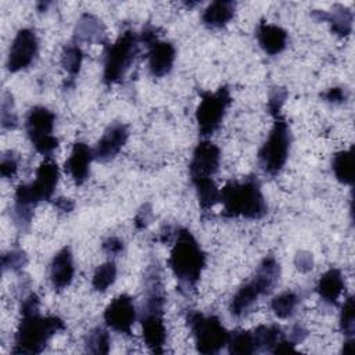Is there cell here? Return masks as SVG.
<instances>
[{"mask_svg": "<svg viewBox=\"0 0 355 355\" xmlns=\"http://www.w3.org/2000/svg\"><path fill=\"white\" fill-rule=\"evenodd\" d=\"M39 304V297L35 293L22 300V318L14 337L12 354H40L50 338L65 329L64 320L58 316H42Z\"/></svg>", "mask_w": 355, "mask_h": 355, "instance_id": "6da1fadb", "label": "cell"}, {"mask_svg": "<svg viewBox=\"0 0 355 355\" xmlns=\"http://www.w3.org/2000/svg\"><path fill=\"white\" fill-rule=\"evenodd\" d=\"M58 165L47 157L36 169L35 180L31 183H21L14 194V219L21 230L29 227L33 208L40 201H49L53 197L58 183Z\"/></svg>", "mask_w": 355, "mask_h": 355, "instance_id": "7a4b0ae2", "label": "cell"}, {"mask_svg": "<svg viewBox=\"0 0 355 355\" xmlns=\"http://www.w3.org/2000/svg\"><path fill=\"white\" fill-rule=\"evenodd\" d=\"M207 255L190 230L180 227L175 233V243L168 258V265L178 280L179 290H194L205 268Z\"/></svg>", "mask_w": 355, "mask_h": 355, "instance_id": "3957f363", "label": "cell"}, {"mask_svg": "<svg viewBox=\"0 0 355 355\" xmlns=\"http://www.w3.org/2000/svg\"><path fill=\"white\" fill-rule=\"evenodd\" d=\"M219 202H222L223 218L261 219L268 212L265 197L257 178L244 180H230L219 190Z\"/></svg>", "mask_w": 355, "mask_h": 355, "instance_id": "277c9868", "label": "cell"}, {"mask_svg": "<svg viewBox=\"0 0 355 355\" xmlns=\"http://www.w3.org/2000/svg\"><path fill=\"white\" fill-rule=\"evenodd\" d=\"M280 279V266L275 257L269 255L262 259L254 277L243 284L230 301V313L236 318L245 316L261 295H268L273 291Z\"/></svg>", "mask_w": 355, "mask_h": 355, "instance_id": "5b68a950", "label": "cell"}, {"mask_svg": "<svg viewBox=\"0 0 355 355\" xmlns=\"http://www.w3.org/2000/svg\"><path fill=\"white\" fill-rule=\"evenodd\" d=\"M275 118L268 139L258 151V162L262 171L270 176L277 175L288 157L291 144V132L280 110L269 111Z\"/></svg>", "mask_w": 355, "mask_h": 355, "instance_id": "8992f818", "label": "cell"}, {"mask_svg": "<svg viewBox=\"0 0 355 355\" xmlns=\"http://www.w3.org/2000/svg\"><path fill=\"white\" fill-rule=\"evenodd\" d=\"M139 43L140 39L133 31H125L108 47L103 72V79L107 85L119 82L126 75L139 53Z\"/></svg>", "mask_w": 355, "mask_h": 355, "instance_id": "52a82bcc", "label": "cell"}, {"mask_svg": "<svg viewBox=\"0 0 355 355\" xmlns=\"http://www.w3.org/2000/svg\"><path fill=\"white\" fill-rule=\"evenodd\" d=\"M186 322L193 333L196 348L200 354H218L227 344L229 331L218 316H205L198 311H189Z\"/></svg>", "mask_w": 355, "mask_h": 355, "instance_id": "ba28073f", "label": "cell"}, {"mask_svg": "<svg viewBox=\"0 0 355 355\" xmlns=\"http://www.w3.org/2000/svg\"><path fill=\"white\" fill-rule=\"evenodd\" d=\"M55 114L47 107L35 105L25 118L26 135L37 153L50 157L58 147V139L53 135Z\"/></svg>", "mask_w": 355, "mask_h": 355, "instance_id": "9c48e42d", "label": "cell"}, {"mask_svg": "<svg viewBox=\"0 0 355 355\" xmlns=\"http://www.w3.org/2000/svg\"><path fill=\"white\" fill-rule=\"evenodd\" d=\"M230 103L232 97L227 86H220L214 93H201V100L196 111V121L201 136H211L219 129Z\"/></svg>", "mask_w": 355, "mask_h": 355, "instance_id": "30bf717a", "label": "cell"}, {"mask_svg": "<svg viewBox=\"0 0 355 355\" xmlns=\"http://www.w3.org/2000/svg\"><path fill=\"white\" fill-rule=\"evenodd\" d=\"M39 49V40L33 29L29 28H22L17 32L15 37L12 39V43L8 50V57H7V69L10 72H19L25 68H28Z\"/></svg>", "mask_w": 355, "mask_h": 355, "instance_id": "8fae6325", "label": "cell"}, {"mask_svg": "<svg viewBox=\"0 0 355 355\" xmlns=\"http://www.w3.org/2000/svg\"><path fill=\"white\" fill-rule=\"evenodd\" d=\"M136 308L133 300L126 295L121 294L115 297L105 308L104 311V322L108 327L118 333L123 334H130L132 326L136 322Z\"/></svg>", "mask_w": 355, "mask_h": 355, "instance_id": "7c38bea8", "label": "cell"}, {"mask_svg": "<svg viewBox=\"0 0 355 355\" xmlns=\"http://www.w3.org/2000/svg\"><path fill=\"white\" fill-rule=\"evenodd\" d=\"M220 164V150L209 140L200 141L193 151L191 161L189 164L190 178L193 179H209L212 178Z\"/></svg>", "mask_w": 355, "mask_h": 355, "instance_id": "4fadbf2b", "label": "cell"}, {"mask_svg": "<svg viewBox=\"0 0 355 355\" xmlns=\"http://www.w3.org/2000/svg\"><path fill=\"white\" fill-rule=\"evenodd\" d=\"M161 309H143L141 312V333L146 345L153 352H164V344L166 341V327Z\"/></svg>", "mask_w": 355, "mask_h": 355, "instance_id": "5bb4252c", "label": "cell"}, {"mask_svg": "<svg viewBox=\"0 0 355 355\" xmlns=\"http://www.w3.org/2000/svg\"><path fill=\"white\" fill-rule=\"evenodd\" d=\"M128 137L129 129L125 123L115 122L110 125L100 137L96 148L93 150L94 159L101 162L112 159L122 150V147L128 141Z\"/></svg>", "mask_w": 355, "mask_h": 355, "instance_id": "9a60e30c", "label": "cell"}, {"mask_svg": "<svg viewBox=\"0 0 355 355\" xmlns=\"http://www.w3.org/2000/svg\"><path fill=\"white\" fill-rule=\"evenodd\" d=\"M147 47H148L147 58H148L150 73L155 78H162L166 73H169L176 57V50L173 44H171L169 42L159 40L157 37L155 40L148 43Z\"/></svg>", "mask_w": 355, "mask_h": 355, "instance_id": "2e32d148", "label": "cell"}, {"mask_svg": "<svg viewBox=\"0 0 355 355\" xmlns=\"http://www.w3.org/2000/svg\"><path fill=\"white\" fill-rule=\"evenodd\" d=\"M93 159L94 153L87 144L82 141L73 144L72 151L65 161V171L69 173L75 184L80 186L87 180L90 173V164Z\"/></svg>", "mask_w": 355, "mask_h": 355, "instance_id": "e0dca14e", "label": "cell"}, {"mask_svg": "<svg viewBox=\"0 0 355 355\" xmlns=\"http://www.w3.org/2000/svg\"><path fill=\"white\" fill-rule=\"evenodd\" d=\"M73 273L75 268L71 248L64 247L54 255L50 265V280L54 290L61 291L67 288L72 283Z\"/></svg>", "mask_w": 355, "mask_h": 355, "instance_id": "ac0fdd59", "label": "cell"}, {"mask_svg": "<svg viewBox=\"0 0 355 355\" xmlns=\"http://www.w3.org/2000/svg\"><path fill=\"white\" fill-rule=\"evenodd\" d=\"M255 35L258 44L269 55H276L282 53L287 46V32L279 25L261 22L257 28Z\"/></svg>", "mask_w": 355, "mask_h": 355, "instance_id": "d6986e66", "label": "cell"}, {"mask_svg": "<svg viewBox=\"0 0 355 355\" xmlns=\"http://www.w3.org/2000/svg\"><path fill=\"white\" fill-rule=\"evenodd\" d=\"M344 288H345V282H344L343 273L336 268L326 270L319 277L316 284V291L319 297L330 305L338 304V298L343 294Z\"/></svg>", "mask_w": 355, "mask_h": 355, "instance_id": "ffe728a7", "label": "cell"}, {"mask_svg": "<svg viewBox=\"0 0 355 355\" xmlns=\"http://www.w3.org/2000/svg\"><path fill=\"white\" fill-rule=\"evenodd\" d=\"M236 3L230 0H216L211 3L202 12V24L208 28H222L233 18Z\"/></svg>", "mask_w": 355, "mask_h": 355, "instance_id": "44dd1931", "label": "cell"}, {"mask_svg": "<svg viewBox=\"0 0 355 355\" xmlns=\"http://www.w3.org/2000/svg\"><path fill=\"white\" fill-rule=\"evenodd\" d=\"M104 25L98 18L92 14H83L76 25L75 37L79 42H89V43H101L104 40Z\"/></svg>", "mask_w": 355, "mask_h": 355, "instance_id": "7402d4cb", "label": "cell"}, {"mask_svg": "<svg viewBox=\"0 0 355 355\" xmlns=\"http://www.w3.org/2000/svg\"><path fill=\"white\" fill-rule=\"evenodd\" d=\"M322 19H326L330 24L331 31L344 37L348 36L352 31V12L343 7V6H336L333 7V10L330 12H324V11H316Z\"/></svg>", "mask_w": 355, "mask_h": 355, "instance_id": "603a6c76", "label": "cell"}, {"mask_svg": "<svg viewBox=\"0 0 355 355\" xmlns=\"http://www.w3.org/2000/svg\"><path fill=\"white\" fill-rule=\"evenodd\" d=\"M254 338L258 351H268L272 352L275 348L284 340V334L280 326L269 324V326H258L254 331Z\"/></svg>", "mask_w": 355, "mask_h": 355, "instance_id": "cb8c5ba5", "label": "cell"}, {"mask_svg": "<svg viewBox=\"0 0 355 355\" xmlns=\"http://www.w3.org/2000/svg\"><path fill=\"white\" fill-rule=\"evenodd\" d=\"M331 168L336 179L343 184L354 183V155L352 148L341 150L334 154Z\"/></svg>", "mask_w": 355, "mask_h": 355, "instance_id": "d4e9b609", "label": "cell"}, {"mask_svg": "<svg viewBox=\"0 0 355 355\" xmlns=\"http://www.w3.org/2000/svg\"><path fill=\"white\" fill-rule=\"evenodd\" d=\"M191 183L197 191L198 204L202 212H208L219 202V189L215 186L212 178L209 179H193Z\"/></svg>", "mask_w": 355, "mask_h": 355, "instance_id": "484cf974", "label": "cell"}, {"mask_svg": "<svg viewBox=\"0 0 355 355\" xmlns=\"http://www.w3.org/2000/svg\"><path fill=\"white\" fill-rule=\"evenodd\" d=\"M226 345H227L229 354L247 355V354L258 352L254 334L252 331H247V330H234L229 333Z\"/></svg>", "mask_w": 355, "mask_h": 355, "instance_id": "4316f807", "label": "cell"}, {"mask_svg": "<svg viewBox=\"0 0 355 355\" xmlns=\"http://www.w3.org/2000/svg\"><path fill=\"white\" fill-rule=\"evenodd\" d=\"M298 302H300V297H298L297 293H294V291H284V293L276 295L272 300L270 308H272L273 313L277 318L287 319V318L294 315Z\"/></svg>", "mask_w": 355, "mask_h": 355, "instance_id": "83f0119b", "label": "cell"}, {"mask_svg": "<svg viewBox=\"0 0 355 355\" xmlns=\"http://www.w3.org/2000/svg\"><path fill=\"white\" fill-rule=\"evenodd\" d=\"M115 279H116V265L115 262L108 261L96 268L92 279V286L96 291L104 293L110 288V286L114 284Z\"/></svg>", "mask_w": 355, "mask_h": 355, "instance_id": "f1b7e54d", "label": "cell"}, {"mask_svg": "<svg viewBox=\"0 0 355 355\" xmlns=\"http://www.w3.org/2000/svg\"><path fill=\"white\" fill-rule=\"evenodd\" d=\"M82 60H83V51L78 46V43L67 44L62 49L61 64H62L64 69L67 71V73L69 75L71 79H75V76L79 73V69H80V65H82Z\"/></svg>", "mask_w": 355, "mask_h": 355, "instance_id": "f546056e", "label": "cell"}, {"mask_svg": "<svg viewBox=\"0 0 355 355\" xmlns=\"http://www.w3.org/2000/svg\"><path fill=\"white\" fill-rule=\"evenodd\" d=\"M111 345L110 334L103 327H96L90 330L85 340L86 351L90 354H108Z\"/></svg>", "mask_w": 355, "mask_h": 355, "instance_id": "4dcf8cb0", "label": "cell"}, {"mask_svg": "<svg viewBox=\"0 0 355 355\" xmlns=\"http://www.w3.org/2000/svg\"><path fill=\"white\" fill-rule=\"evenodd\" d=\"M1 128L4 130H11L15 129L18 125V116L14 108V101L12 96L8 92L3 93V100H1Z\"/></svg>", "mask_w": 355, "mask_h": 355, "instance_id": "1f68e13d", "label": "cell"}, {"mask_svg": "<svg viewBox=\"0 0 355 355\" xmlns=\"http://www.w3.org/2000/svg\"><path fill=\"white\" fill-rule=\"evenodd\" d=\"M340 329L347 337H352L355 330V306H354V297H348L340 313Z\"/></svg>", "mask_w": 355, "mask_h": 355, "instance_id": "d6a6232c", "label": "cell"}, {"mask_svg": "<svg viewBox=\"0 0 355 355\" xmlns=\"http://www.w3.org/2000/svg\"><path fill=\"white\" fill-rule=\"evenodd\" d=\"M26 262H28V257L22 250H11L10 252L3 254L1 257L3 270H7V269L19 270L26 265Z\"/></svg>", "mask_w": 355, "mask_h": 355, "instance_id": "836d02e7", "label": "cell"}, {"mask_svg": "<svg viewBox=\"0 0 355 355\" xmlns=\"http://www.w3.org/2000/svg\"><path fill=\"white\" fill-rule=\"evenodd\" d=\"M18 169V157L12 151L4 153L0 161V173L4 179H11Z\"/></svg>", "mask_w": 355, "mask_h": 355, "instance_id": "e575fe53", "label": "cell"}, {"mask_svg": "<svg viewBox=\"0 0 355 355\" xmlns=\"http://www.w3.org/2000/svg\"><path fill=\"white\" fill-rule=\"evenodd\" d=\"M103 250L108 255H118L123 251V241L115 236H111L103 241Z\"/></svg>", "mask_w": 355, "mask_h": 355, "instance_id": "d590c367", "label": "cell"}, {"mask_svg": "<svg viewBox=\"0 0 355 355\" xmlns=\"http://www.w3.org/2000/svg\"><path fill=\"white\" fill-rule=\"evenodd\" d=\"M294 263L297 266L298 270L301 272H308L313 268V258L309 252H305V251H300L297 252L295 255V259H294Z\"/></svg>", "mask_w": 355, "mask_h": 355, "instance_id": "8d00e7d4", "label": "cell"}, {"mask_svg": "<svg viewBox=\"0 0 355 355\" xmlns=\"http://www.w3.org/2000/svg\"><path fill=\"white\" fill-rule=\"evenodd\" d=\"M322 97L324 98V101L327 103H333V104H340L343 101H345L347 94L341 87H331L327 92H324L322 94Z\"/></svg>", "mask_w": 355, "mask_h": 355, "instance_id": "74e56055", "label": "cell"}, {"mask_svg": "<svg viewBox=\"0 0 355 355\" xmlns=\"http://www.w3.org/2000/svg\"><path fill=\"white\" fill-rule=\"evenodd\" d=\"M54 207L62 212H71L75 207V202L71 198H65V197H60L55 198L54 201Z\"/></svg>", "mask_w": 355, "mask_h": 355, "instance_id": "f35d334b", "label": "cell"}, {"mask_svg": "<svg viewBox=\"0 0 355 355\" xmlns=\"http://www.w3.org/2000/svg\"><path fill=\"white\" fill-rule=\"evenodd\" d=\"M151 215V211H139L137 216H136V220H135V225L137 229H143L147 223H148V216Z\"/></svg>", "mask_w": 355, "mask_h": 355, "instance_id": "ab89813d", "label": "cell"}]
</instances>
